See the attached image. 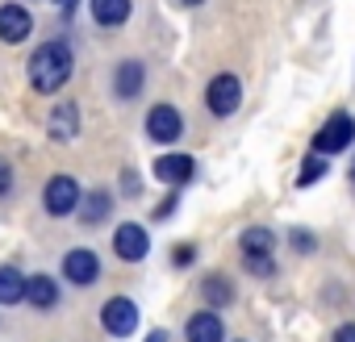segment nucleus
<instances>
[{"mask_svg": "<svg viewBox=\"0 0 355 342\" xmlns=\"http://www.w3.org/2000/svg\"><path fill=\"white\" fill-rule=\"evenodd\" d=\"M113 251H117V259H125V263H142V259L150 255V234H146L138 222H121V226L113 230Z\"/></svg>", "mask_w": 355, "mask_h": 342, "instance_id": "7", "label": "nucleus"}, {"mask_svg": "<svg viewBox=\"0 0 355 342\" xmlns=\"http://www.w3.org/2000/svg\"><path fill=\"white\" fill-rule=\"evenodd\" d=\"M26 300V276L13 263H0V305H21Z\"/></svg>", "mask_w": 355, "mask_h": 342, "instance_id": "17", "label": "nucleus"}, {"mask_svg": "<svg viewBox=\"0 0 355 342\" xmlns=\"http://www.w3.org/2000/svg\"><path fill=\"white\" fill-rule=\"evenodd\" d=\"M80 184L71 180V176H51L46 180V188H42V209L51 213V217H67V213H76V205H80Z\"/></svg>", "mask_w": 355, "mask_h": 342, "instance_id": "4", "label": "nucleus"}, {"mask_svg": "<svg viewBox=\"0 0 355 342\" xmlns=\"http://www.w3.org/2000/svg\"><path fill=\"white\" fill-rule=\"evenodd\" d=\"M184 338H189V342H226V325H222V317H218L214 309H201V313L189 317Z\"/></svg>", "mask_w": 355, "mask_h": 342, "instance_id": "12", "label": "nucleus"}, {"mask_svg": "<svg viewBox=\"0 0 355 342\" xmlns=\"http://www.w3.org/2000/svg\"><path fill=\"white\" fill-rule=\"evenodd\" d=\"M30 34H34V13L26 5H0V42L17 46Z\"/></svg>", "mask_w": 355, "mask_h": 342, "instance_id": "9", "label": "nucleus"}, {"mask_svg": "<svg viewBox=\"0 0 355 342\" xmlns=\"http://www.w3.org/2000/svg\"><path fill=\"white\" fill-rule=\"evenodd\" d=\"M71 46L63 42V38H51V42H42L34 55H30V84H34V92H42V96H51V92H59L67 80H71Z\"/></svg>", "mask_w": 355, "mask_h": 342, "instance_id": "1", "label": "nucleus"}, {"mask_svg": "<svg viewBox=\"0 0 355 342\" xmlns=\"http://www.w3.org/2000/svg\"><path fill=\"white\" fill-rule=\"evenodd\" d=\"M63 276H67L76 288L96 284V280H101V259H96V251H88V246L67 251V255H63Z\"/></svg>", "mask_w": 355, "mask_h": 342, "instance_id": "8", "label": "nucleus"}, {"mask_svg": "<svg viewBox=\"0 0 355 342\" xmlns=\"http://www.w3.org/2000/svg\"><path fill=\"white\" fill-rule=\"evenodd\" d=\"M9 192H13V163L0 159V197H9Z\"/></svg>", "mask_w": 355, "mask_h": 342, "instance_id": "22", "label": "nucleus"}, {"mask_svg": "<svg viewBox=\"0 0 355 342\" xmlns=\"http://www.w3.org/2000/svg\"><path fill=\"white\" fill-rule=\"evenodd\" d=\"M101 325L113 334V338H130L138 330V305L130 296H109L105 309H101Z\"/></svg>", "mask_w": 355, "mask_h": 342, "instance_id": "6", "label": "nucleus"}, {"mask_svg": "<svg viewBox=\"0 0 355 342\" xmlns=\"http://www.w3.org/2000/svg\"><path fill=\"white\" fill-rule=\"evenodd\" d=\"M146 342H167V334H163V330H155V334H150Z\"/></svg>", "mask_w": 355, "mask_h": 342, "instance_id": "27", "label": "nucleus"}, {"mask_svg": "<svg viewBox=\"0 0 355 342\" xmlns=\"http://www.w3.org/2000/svg\"><path fill=\"white\" fill-rule=\"evenodd\" d=\"M130 0H88V13H92V21L96 26H105V30H117V26H125L130 21Z\"/></svg>", "mask_w": 355, "mask_h": 342, "instance_id": "14", "label": "nucleus"}, {"mask_svg": "<svg viewBox=\"0 0 355 342\" xmlns=\"http://www.w3.org/2000/svg\"><path fill=\"white\" fill-rule=\"evenodd\" d=\"M239 246H243V255H272L276 234H272L268 226H251V230L239 234Z\"/></svg>", "mask_w": 355, "mask_h": 342, "instance_id": "19", "label": "nucleus"}, {"mask_svg": "<svg viewBox=\"0 0 355 342\" xmlns=\"http://www.w3.org/2000/svg\"><path fill=\"white\" fill-rule=\"evenodd\" d=\"M76 213H80V222L84 226H101L109 213H113V192H105V188H96V192H88V197H80V205H76Z\"/></svg>", "mask_w": 355, "mask_h": 342, "instance_id": "15", "label": "nucleus"}, {"mask_svg": "<svg viewBox=\"0 0 355 342\" xmlns=\"http://www.w3.org/2000/svg\"><path fill=\"white\" fill-rule=\"evenodd\" d=\"M26 305H34V309H55V305H59V280H51V276H30V280H26Z\"/></svg>", "mask_w": 355, "mask_h": 342, "instance_id": "16", "label": "nucleus"}, {"mask_svg": "<svg viewBox=\"0 0 355 342\" xmlns=\"http://www.w3.org/2000/svg\"><path fill=\"white\" fill-rule=\"evenodd\" d=\"M193 176H197V159L193 154H163V159H155V180L167 184V188H180Z\"/></svg>", "mask_w": 355, "mask_h": 342, "instance_id": "10", "label": "nucleus"}, {"mask_svg": "<svg viewBox=\"0 0 355 342\" xmlns=\"http://www.w3.org/2000/svg\"><path fill=\"white\" fill-rule=\"evenodd\" d=\"M351 142H355V117H351L347 109H338V113H330V117L322 121V129L313 134V154H343Z\"/></svg>", "mask_w": 355, "mask_h": 342, "instance_id": "2", "label": "nucleus"}, {"mask_svg": "<svg viewBox=\"0 0 355 342\" xmlns=\"http://www.w3.org/2000/svg\"><path fill=\"white\" fill-rule=\"evenodd\" d=\"M239 105H243V80H239V75H230V71L214 75V80H209V88H205V109H209L214 117H230Z\"/></svg>", "mask_w": 355, "mask_h": 342, "instance_id": "3", "label": "nucleus"}, {"mask_svg": "<svg viewBox=\"0 0 355 342\" xmlns=\"http://www.w3.org/2000/svg\"><path fill=\"white\" fill-rule=\"evenodd\" d=\"M175 201H180V197H167V201L155 209V217H159V222H163V217H171V213H175Z\"/></svg>", "mask_w": 355, "mask_h": 342, "instance_id": "25", "label": "nucleus"}, {"mask_svg": "<svg viewBox=\"0 0 355 342\" xmlns=\"http://www.w3.org/2000/svg\"><path fill=\"white\" fill-rule=\"evenodd\" d=\"M76 129H80V109H76V100L55 105V109H51V117H46V134H51L55 142H71V138H76Z\"/></svg>", "mask_w": 355, "mask_h": 342, "instance_id": "13", "label": "nucleus"}, {"mask_svg": "<svg viewBox=\"0 0 355 342\" xmlns=\"http://www.w3.org/2000/svg\"><path fill=\"white\" fill-rule=\"evenodd\" d=\"M288 242H293V251H313V246H318V242H313V234H305V230H293V238H288Z\"/></svg>", "mask_w": 355, "mask_h": 342, "instance_id": "23", "label": "nucleus"}, {"mask_svg": "<svg viewBox=\"0 0 355 342\" xmlns=\"http://www.w3.org/2000/svg\"><path fill=\"white\" fill-rule=\"evenodd\" d=\"M247 271H255V276H276L272 255H247Z\"/></svg>", "mask_w": 355, "mask_h": 342, "instance_id": "21", "label": "nucleus"}, {"mask_svg": "<svg viewBox=\"0 0 355 342\" xmlns=\"http://www.w3.org/2000/svg\"><path fill=\"white\" fill-rule=\"evenodd\" d=\"M180 134H184V117H180V109H175V105H155V109L146 113V138H150V142L171 146Z\"/></svg>", "mask_w": 355, "mask_h": 342, "instance_id": "5", "label": "nucleus"}, {"mask_svg": "<svg viewBox=\"0 0 355 342\" xmlns=\"http://www.w3.org/2000/svg\"><path fill=\"white\" fill-rule=\"evenodd\" d=\"M201 300H205V305H214V309H226V305L234 300V284H230L226 276H218V271H214V276H205V280H201Z\"/></svg>", "mask_w": 355, "mask_h": 342, "instance_id": "18", "label": "nucleus"}, {"mask_svg": "<svg viewBox=\"0 0 355 342\" xmlns=\"http://www.w3.org/2000/svg\"><path fill=\"white\" fill-rule=\"evenodd\" d=\"M184 5H201V0H184Z\"/></svg>", "mask_w": 355, "mask_h": 342, "instance_id": "28", "label": "nucleus"}, {"mask_svg": "<svg viewBox=\"0 0 355 342\" xmlns=\"http://www.w3.org/2000/svg\"><path fill=\"white\" fill-rule=\"evenodd\" d=\"M334 342H355V325H351V321L338 325V330H334Z\"/></svg>", "mask_w": 355, "mask_h": 342, "instance_id": "26", "label": "nucleus"}, {"mask_svg": "<svg viewBox=\"0 0 355 342\" xmlns=\"http://www.w3.org/2000/svg\"><path fill=\"white\" fill-rule=\"evenodd\" d=\"M142 84H146V67H142L138 59H121V63H117V75H113V92H117V100H134V96H142Z\"/></svg>", "mask_w": 355, "mask_h": 342, "instance_id": "11", "label": "nucleus"}, {"mask_svg": "<svg viewBox=\"0 0 355 342\" xmlns=\"http://www.w3.org/2000/svg\"><path fill=\"white\" fill-rule=\"evenodd\" d=\"M322 176H326V154H309V159L301 163V171H297V184L309 188V184H318Z\"/></svg>", "mask_w": 355, "mask_h": 342, "instance_id": "20", "label": "nucleus"}, {"mask_svg": "<svg viewBox=\"0 0 355 342\" xmlns=\"http://www.w3.org/2000/svg\"><path fill=\"white\" fill-rule=\"evenodd\" d=\"M171 259H175V267H189V263L197 259V246H175V251H171Z\"/></svg>", "mask_w": 355, "mask_h": 342, "instance_id": "24", "label": "nucleus"}]
</instances>
